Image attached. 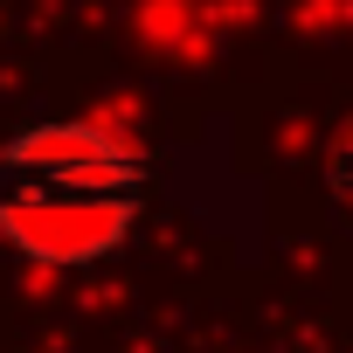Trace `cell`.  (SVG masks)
I'll return each instance as SVG.
<instances>
[{
    "label": "cell",
    "instance_id": "7a4b0ae2",
    "mask_svg": "<svg viewBox=\"0 0 353 353\" xmlns=\"http://www.w3.org/2000/svg\"><path fill=\"white\" fill-rule=\"evenodd\" d=\"M0 181L77 188V194H145V152L97 118H35L0 145Z\"/></svg>",
    "mask_w": 353,
    "mask_h": 353
},
{
    "label": "cell",
    "instance_id": "3957f363",
    "mask_svg": "<svg viewBox=\"0 0 353 353\" xmlns=\"http://www.w3.org/2000/svg\"><path fill=\"white\" fill-rule=\"evenodd\" d=\"M325 188H332V194L353 208V125L332 139V159H325Z\"/></svg>",
    "mask_w": 353,
    "mask_h": 353
},
{
    "label": "cell",
    "instance_id": "6da1fadb",
    "mask_svg": "<svg viewBox=\"0 0 353 353\" xmlns=\"http://www.w3.org/2000/svg\"><path fill=\"white\" fill-rule=\"evenodd\" d=\"M145 194H77V188H35L0 181V243L28 256L35 270H90L118 256L139 236Z\"/></svg>",
    "mask_w": 353,
    "mask_h": 353
}]
</instances>
